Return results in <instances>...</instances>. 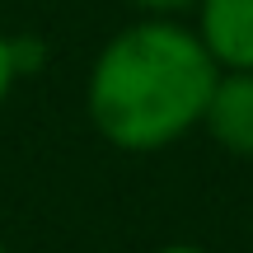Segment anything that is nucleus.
Segmentation results:
<instances>
[{
    "label": "nucleus",
    "instance_id": "20e7f679",
    "mask_svg": "<svg viewBox=\"0 0 253 253\" xmlns=\"http://www.w3.org/2000/svg\"><path fill=\"white\" fill-rule=\"evenodd\" d=\"M14 80H19V52H14V38L0 33V103L9 99Z\"/></svg>",
    "mask_w": 253,
    "mask_h": 253
},
{
    "label": "nucleus",
    "instance_id": "7ed1b4c3",
    "mask_svg": "<svg viewBox=\"0 0 253 253\" xmlns=\"http://www.w3.org/2000/svg\"><path fill=\"white\" fill-rule=\"evenodd\" d=\"M197 38L220 71H253V0H197Z\"/></svg>",
    "mask_w": 253,
    "mask_h": 253
},
{
    "label": "nucleus",
    "instance_id": "f257e3e1",
    "mask_svg": "<svg viewBox=\"0 0 253 253\" xmlns=\"http://www.w3.org/2000/svg\"><path fill=\"white\" fill-rule=\"evenodd\" d=\"M220 66L197 28L145 14L103 42L84 80L94 131L126 155H155L202 126Z\"/></svg>",
    "mask_w": 253,
    "mask_h": 253
},
{
    "label": "nucleus",
    "instance_id": "39448f33",
    "mask_svg": "<svg viewBox=\"0 0 253 253\" xmlns=\"http://www.w3.org/2000/svg\"><path fill=\"white\" fill-rule=\"evenodd\" d=\"M131 5H141L145 14H178V9H188V5H197V0H131Z\"/></svg>",
    "mask_w": 253,
    "mask_h": 253
},
{
    "label": "nucleus",
    "instance_id": "423d86ee",
    "mask_svg": "<svg viewBox=\"0 0 253 253\" xmlns=\"http://www.w3.org/2000/svg\"><path fill=\"white\" fill-rule=\"evenodd\" d=\"M155 253H207L202 244H164V249H155Z\"/></svg>",
    "mask_w": 253,
    "mask_h": 253
},
{
    "label": "nucleus",
    "instance_id": "0eeeda50",
    "mask_svg": "<svg viewBox=\"0 0 253 253\" xmlns=\"http://www.w3.org/2000/svg\"><path fill=\"white\" fill-rule=\"evenodd\" d=\"M0 253H9V249H5V239H0Z\"/></svg>",
    "mask_w": 253,
    "mask_h": 253
},
{
    "label": "nucleus",
    "instance_id": "f03ea898",
    "mask_svg": "<svg viewBox=\"0 0 253 253\" xmlns=\"http://www.w3.org/2000/svg\"><path fill=\"white\" fill-rule=\"evenodd\" d=\"M202 126L225 155L253 160V71H220L216 75Z\"/></svg>",
    "mask_w": 253,
    "mask_h": 253
}]
</instances>
